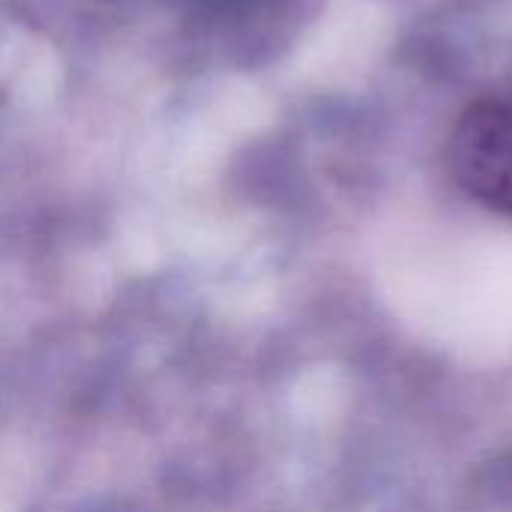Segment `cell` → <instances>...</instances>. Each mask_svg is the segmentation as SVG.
<instances>
[{
	"mask_svg": "<svg viewBox=\"0 0 512 512\" xmlns=\"http://www.w3.org/2000/svg\"><path fill=\"white\" fill-rule=\"evenodd\" d=\"M447 168L459 189L512 222V102H471L447 138Z\"/></svg>",
	"mask_w": 512,
	"mask_h": 512,
	"instance_id": "6da1fadb",
	"label": "cell"
}]
</instances>
